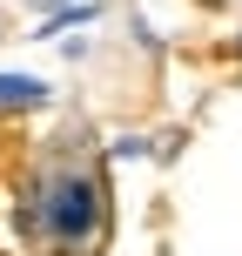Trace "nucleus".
Listing matches in <instances>:
<instances>
[{
  "instance_id": "nucleus-1",
  "label": "nucleus",
  "mask_w": 242,
  "mask_h": 256,
  "mask_svg": "<svg viewBox=\"0 0 242 256\" xmlns=\"http://www.w3.org/2000/svg\"><path fill=\"white\" fill-rule=\"evenodd\" d=\"M108 222V202H101V182L88 168H54L34 196H27V230H40L54 250H88Z\"/></svg>"
},
{
  "instance_id": "nucleus-2",
  "label": "nucleus",
  "mask_w": 242,
  "mask_h": 256,
  "mask_svg": "<svg viewBox=\"0 0 242 256\" xmlns=\"http://www.w3.org/2000/svg\"><path fill=\"white\" fill-rule=\"evenodd\" d=\"M101 20V0H67V7L40 14V34L34 40H54V34H74V27H94Z\"/></svg>"
},
{
  "instance_id": "nucleus-3",
  "label": "nucleus",
  "mask_w": 242,
  "mask_h": 256,
  "mask_svg": "<svg viewBox=\"0 0 242 256\" xmlns=\"http://www.w3.org/2000/svg\"><path fill=\"white\" fill-rule=\"evenodd\" d=\"M40 102H47L40 74H0V108H40Z\"/></svg>"
},
{
  "instance_id": "nucleus-4",
  "label": "nucleus",
  "mask_w": 242,
  "mask_h": 256,
  "mask_svg": "<svg viewBox=\"0 0 242 256\" xmlns=\"http://www.w3.org/2000/svg\"><path fill=\"white\" fill-rule=\"evenodd\" d=\"M108 155H115V162H141V155H148V135H115Z\"/></svg>"
},
{
  "instance_id": "nucleus-5",
  "label": "nucleus",
  "mask_w": 242,
  "mask_h": 256,
  "mask_svg": "<svg viewBox=\"0 0 242 256\" xmlns=\"http://www.w3.org/2000/svg\"><path fill=\"white\" fill-rule=\"evenodd\" d=\"M27 7H34V14H54V7H67V0H27Z\"/></svg>"
}]
</instances>
